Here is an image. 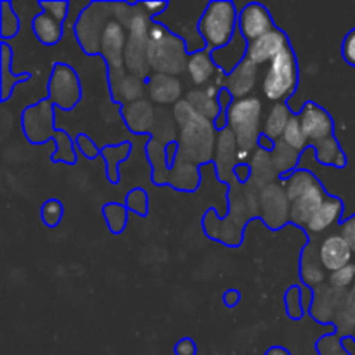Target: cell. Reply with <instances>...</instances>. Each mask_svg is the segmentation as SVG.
<instances>
[{
  "label": "cell",
  "mask_w": 355,
  "mask_h": 355,
  "mask_svg": "<svg viewBox=\"0 0 355 355\" xmlns=\"http://www.w3.org/2000/svg\"><path fill=\"white\" fill-rule=\"evenodd\" d=\"M179 125V156L194 163L203 165L215 156L217 148V132L214 121L198 114L186 99L179 101L172 111Z\"/></svg>",
  "instance_id": "obj_1"
},
{
  "label": "cell",
  "mask_w": 355,
  "mask_h": 355,
  "mask_svg": "<svg viewBox=\"0 0 355 355\" xmlns=\"http://www.w3.org/2000/svg\"><path fill=\"white\" fill-rule=\"evenodd\" d=\"M186 42L180 37L166 30L163 24L153 21L149 30V66L162 75H180L187 69L189 62Z\"/></svg>",
  "instance_id": "obj_2"
},
{
  "label": "cell",
  "mask_w": 355,
  "mask_h": 355,
  "mask_svg": "<svg viewBox=\"0 0 355 355\" xmlns=\"http://www.w3.org/2000/svg\"><path fill=\"white\" fill-rule=\"evenodd\" d=\"M236 6L229 0H215L207 6L198 23V31L210 52L225 47L238 30Z\"/></svg>",
  "instance_id": "obj_3"
},
{
  "label": "cell",
  "mask_w": 355,
  "mask_h": 355,
  "mask_svg": "<svg viewBox=\"0 0 355 355\" xmlns=\"http://www.w3.org/2000/svg\"><path fill=\"white\" fill-rule=\"evenodd\" d=\"M227 128L234 134L239 149L255 151L263 134L262 101L259 97L236 99L227 111Z\"/></svg>",
  "instance_id": "obj_4"
},
{
  "label": "cell",
  "mask_w": 355,
  "mask_h": 355,
  "mask_svg": "<svg viewBox=\"0 0 355 355\" xmlns=\"http://www.w3.org/2000/svg\"><path fill=\"white\" fill-rule=\"evenodd\" d=\"M151 17L142 10L141 3H135V12L127 24V47H125V68L130 75L139 78L149 76V30H151Z\"/></svg>",
  "instance_id": "obj_5"
},
{
  "label": "cell",
  "mask_w": 355,
  "mask_h": 355,
  "mask_svg": "<svg viewBox=\"0 0 355 355\" xmlns=\"http://www.w3.org/2000/svg\"><path fill=\"white\" fill-rule=\"evenodd\" d=\"M298 64L293 49L288 47L269 64L262 82V92L269 101L283 103L297 90Z\"/></svg>",
  "instance_id": "obj_6"
},
{
  "label": "cell",
  "mask_w": 355,
  "mask_h": 355,
  "mask_svg": "<svg viewBox=\"0 0 355 355\" xmlns=\"http://www.w3.org/2000/svg\"><path fill=\"white\" fill-rule=\"evenodd\" d=\"M111 10H113V3L92 2L80 14L78 21L75 24V35L78 38V44L82 45L87 54L94 55L99 52L103 31L111 21L107 19Z\"/></svg>",
  "instance_id": "obj_7"
},
{
  "label": "cell",
  "mask_w": 355,
  "mask_h": 355,
  "mask_svg": "<svg viewBox=\"0 0 355 355\" xmlns=\"http://www.w3.org/2000/svg\"><path fill=\"white\" fill-rule=\"evenodd\" d=\"M49 101L62 111H71L82 99V87L75 69L64 62H55L52 66L49 78Z\"/></svg>",
  "instance_id": "obj_8"
},
{
  "label": "cell",
  "mask_w": 355,
  "mask_h": 355,
  "mask_svg": "<svg viewBox=\"0 0 355 355\" xmlns=\"http://www.w3.org/2000/svg\"><path fill=\"white\" fill-rule=\"evenodd\" d=\"M260 217L269 229H281L291 222V200L281 184H270L259 194Z\"/></svg>",
  "instance_id": "obj_9"
},
{
  "label": "cell",
  "mask_w": 355,
  "mask_h": 355,
  "mask_svg": "<svg viewBox=\"0 0 355 355\" xmlns=\"http://www.w3.org/2000/svg\"><path fill=\"white\" fill-rule=\"evenodd\" d=\"M23 132L33 144H44L54 137V104L51 101H40L23 111Z\"/></svg>",
  "instance_id": "obj_10"
},
{
  "label": "cell",
  "mask_w": 355,
  "mask_h": 355,
  "mask_svg": "<svg viewBox=\"0 0 355 355\" xmlns=\"http://www.w3.org/2000/svg\"><path fill=\"white\" fill-rule=\"evenodd\" d=\"M125 47H127V31L125 26L116 19H111L106 24L101 38L99 54L107 62L110 71L125 68Z\"/></svg>",
  "instance_id": "obj_11"
},
{
  "label": "cell",
  "mask_w": 355,
  "mask_h": 355,
  "mask_svg": "<svg viewBox=\"0 0 355 355\" xmlns=\"http://www.w3.org/2000/svg\"><path fill=\"white\" fill-rule=\"evenodd\" d=\"M298 118H300L302 128H304L309 146H312L314 142L324 141V139L335 137V135H333L331 116H329L328 111H326L324 107L318 106V104L312 103V101L305 103V106L302 107Z\"/></svg>",
  "instance_id": "obj_12"
},
{
  "label": "cell",
  "mask_w": 355,
  "mask_h": 355,
  "mask_svg": "<svg viewBox=\"0 0 355 355\" xmlns=\"http://www.w3.org/2000/svg\"><path fill=\"white\" fill-rule=\"evenodd\" d=\"M345 291L338 290V288H333L331 284H322V286L315 288L314 293H312V302L309 312H311L312 318L318 322H333L335 321L336 314L342 309L343 300H345Z\"/></svg>",
  "instance_id": "obj_13"
},
{
  "label": "cell",
  "mask_w": 355,
  "mask_h": 355,
  "mask_svg": "<svg viewBox=\"0 0 355 355\" xmlns=\"http://www.w3.org/2000/svg\"><path fill=\"white\" fill-rule=\"evenodd\" d=\"M238 30L248 40V44H252L257 38L263 37V35L274 30L272 17H270L269 10L262 3H248L239 12Z\"/></svg>",
  "instance_id": "obj_14"
},
{
  "label": "cell",
  "mask_w": 355,
  "mask_h": 355,
  "mask_svg": "<svg viewBox=\"0 0 355 355\" xmlns=\"http://www.w3.org/2000/svg\"><path fill=\"white\" fill-rule=\"evenodd\" d=\"M288 38L281 30L274 28L272 31L266 33L263 37L257 38L255 42L248 44V52H246V59L252 61L253 64L260 66L266 62H272L284 49H288Z\"/></svg>",
  "instance_id": "obj_15"
},
{
  "label": "cell",
  "mask_w": 355,
  "mask_h": 355,
  "mask_svg": "<svg viewBox=\"0 0 355 355\" xmlns=\"http://www.w3.org/2000/svg\"><path fill=\"white\" fill-rule=\"evenodd\" d=\"M319 260H321L322 267L329 272H336V270L343 269L349 263L354 262V252L349 246V243L342 238L340 234L328 236L319 245Z\"/></svg>",
  "instance_id": "obj_16"
},
{
  "label": "cell",
  "mask_w": 355,
  "mask_h": 355,
  "mask_svg": "<svg viewBox=\"0 0 355 355\" xmlns=\"http://www.w3.org/2000/svg\"><path fill=\"white\" fill-rule=\"evenodd\" d=\"M110 89L114 101L123 104H132L135 101L144 99V90L148 89V85L139 76L125 73L123 68L110 71Z\"/></svg>",
  "instance_id": "obj_17"
},
{
  "label": "cell",
  "mask_w": 355,
  "mask_h": 355,
  "mask_svg": "<svg viewBox=\"0 0 355 355\" xmlns=\"http://www.w3.org/2000/svg\"><path fill=\"white\" fill-rule=\"evenodd\" d=\"M238 142L234 134L229 128L222 130L217 137V148H215V168H217L218 179L229 182L234 175V166L238 165Z\"/></svg>",
  "instance_id": "obj_18"
},
{
  "label": "cell",
  "mask_w": 355,
  "mask_h": 355,
  "mask_svg": "<svg viewBox=\"0 0 355 355\" xmlns=\"http://www.w3.org/2000/svg\"><path fill=\"white\" fill-rule=\"evenodd\" d=\"M257 76H259V66L253 64L248 59H245L234 71L229 73L217 85H222L224 89H227L231 92V96L234 97V101L245 99L255 89Z\"/></svg>",
  "instance_id": "obj_19"
},
{
  "label": "cell",
  "mask_w": 355,
  "mask_h": 355,
  "mask_svg": "<svg viewBox=\"0 0 355 355\" xmlns=\"http://www.w3.org/2000/svg\"><path fill=\"white\" fill-rule=\"evenodd\" d=\"M246 52H248V40L243 37L241 31L236 30L232 40L225 47L211 52V58H214V62L218 68V71L227 73L229 75V73L234 71L245 61Z\"/></svg>",
  "instance_id": "obj_20"
},
{
  "label": "cell",
  "mask_w": 355,
  "mask_h": 355,
  "mask_svg": "<svg viewBox=\"0 0 355 355\" xmlns=\"http://www.w3.org/2000/svg\"><path fill=\"white\" fill-rule=\"evenodd\" d=\"M148 94L149 99L159 106L177 104L179 101H182L180 99L182 97V85L175 76L155 73L148 78Z\"/></svg>",
  "instance_id": "obj_21"
},
{
  "label": "cell",
  "mask_w": 355,
  "mask_h": 355,
  "mask_svg": "<svg viewBox=\"0 0 355 355\" xmlns=\"http://www.w3.org/2000/svg\"><path fill=\"white\" fill-rule=\"evenodd\" d=\"M328 200V194L322 189L321 184L312 187L309 193L300 196L291 203V224L298 225V227H307L311 218L314 217L315 211L321 208V205Z\"/></svg>",
  "instance_id": "obj_22"
},
{
  "label": "cell",
  "mask_w": 355,
  "mask_h": 355,
  "mask_svg": "<svg viewBox=\"0 0 355 355\" xmlns=\"http://www.w3.org/2000/svg\"><path fill=\"white\" fill-rule=\"evenodd\" d=\"M123 118L127 121V127L134 134H151L153 127H155L156 110L149 101H135L123 107Z\"/></svg>",
  "instance_id": "obj_23"
},
{
  "label": "cell",
  "mask_w": 355,
  "mask_h": 355,
  "mask_svg": "<svg viewBox=\"0 0 355 355\" xmlns=\"http://www.w3.org/2000/svg\"><path fill=\"white\" fill-rule=\"evenodd\" d=\"M250 168H252V179H250V182L259 191L270 186V184H276L277 177H279L276 166H274L272 156L266 149L257 148L253 151L252 159H250Z\"/></svg>",
  "instance_id": "obj_24"
},
{
  "label": "cell",
  "mask_w": 355,
  "mask_h": 355,
  "mask_svg": "<svg viewBox=\"0 0 355 355\" xmlns=\"http://www.w3.org/2000/svg\"><path fill=\"white\" fill-rule=\"evenodd\" d=\"M200 166L194 163L187 162V159L180 158L177 155L175 163L170 168V179L168 184L177 191H184V193H193L200 186Z\"/></svg>",
  "instance_id": "obj_25"
},
{
  "label": "cell",
  "mask_w": 355,
  "mask_h": 355,
  "mask_svg": "<svg viewBox=\"0 0 355 355\" xmlns=\"http://www.w3.org/2000/svg\"><path fill=\"white\" fill-rule=\"evenodd\" d=\"M187 75H189L191 82L194 85H205L207 82H210L214 78L215 73L218 71V68L215 66L214 58H211V52L208 49H201V51L191 52L189 62H187Z\"/></svg>",
  "instance_id": "obj_26"
},
{
  "label": "cell",
  "mask_w": 355,
  "mask_h": 355,
  "mask_svg": "<svg viewBox=\"0 0 355 355\" xmlns=\"http://www.w3.org/2000/svg\"><path fill=\"white\" fill-rule=\"evenodd\" d=\"M343 211V203L338 198L328 196V200L321 205L318 211L314 214V217L311 218V222L307 224V232L311 234H321L326 229H329L331 225H335L340 220Z\"/></svg>",
  "instance_id": "obj_27"
},
{
  "label": "cell",
  "mask_w": 355,
  "mask_h": 355,
  "mask_svg": "<svg viewBox=\"0 0 355 355\" xmlns=\"http://www.w3.org/2000/svg\"><path fill=\"white\" fill-rule=\"evenodd\" d=\"M31 28H33L35 37L42 45H55L62 38V23H59L55 17H52L45 10L33 17Z\"/></svg>",
  "instance_id": "obj_28"
},
{
  "label": "cell",
  "mask_w": 355,
  "mask_h": 355,
  "mask_svg": "<svg viewBox=\"0 0 355 355\" xmlns=\"http://www.w3.org/2000/svg\"><path fill=\"white\" fill-rule=\"evenodd\" d=\"M146 153H148V158L153 165V182L158 184V186L168 184L170 165L166 162V146L155 141V139H149V142L146 144Z\"/></svg>",
  "instance_id": "obj_29"
},
{
  "label": "cell",
  "mask_w": 355,
  "mask_h": 355,
  "mask_svg": "<svg viewBox=\"0 0 355 355\" xmlns=\"http://www.w3.org/2000/svg\"><path fill=\"white\" fill-rule=\"evenodd\" d=\"M291 111L290 107L284 103H276L267 113L266 121H263V134L272 141H279L283 137L284 130H286L288 123L291 120Z\"/></svg>",
  "instance_id": "obj_30"
},
{
  "label": "cell",
  "mask_w": 355,
  "mask_h": 355,
  "mask_svg": "<svg viewBox=\"0 0 355 355\" xmlns=\"http://www.w3.org/2000/svg\"><path fill=\"white\" fill-rule=\"evenodd\" d=\"M270 156H272L274 166H276L279 177H286L291 172H295L298 165V159H300V153L297 149L290 148L283 139L276 141L274 149L270 151Z\"/></svg>",
  "instance_id": "obj_31"
},
{
  "label": "cell",
  "mask_w": 355,
  "mask_h": 355,
  "mask_svg": "<svg viewBox=\"0 0 355 355\" xmlns=\"http://www.w3.org/2000/svg\"><path fill=\"white\" fill-rule=\"evenodd\" d=\"M151 135V139L165 146L179 141V125H177L173 114L166 113L165 110H156L155 127H153Z\"/></svg>",
  "instance_id": "obj_32"
},
{
  "label": "cell",
  "mask_w": 355,
  "mask_h": 355,
  "mask_svg": "<svg viewBox=\"0 0 355 355\" xmlns=\"http://www.w3.org/2000/svg\"><path fill=\"white\" fill-rule=\"evenodd\" d=\"M319 180L312 175L307 170H295L290 175L283 177V186L286 189L288 198L293 203L295 200H298L300 196H304L305 193L312 189L314 186H318Z\"/></svg>",
  "instance_id": "obj_33"
},
{
  "label": "cell",
  "mask_w": 355,
  "mask_h": 355,
  "mask_svg": "<svg viewBox=\"0 0 355 355\" xmlns=\"http://www.w3.org/2000/svg\"><path fill=\"white\" fill-rule=\"evenodd\" d=\"M324 270L326 269L319 260V253L311 255V248H305L304 255H302V281L315 290V288L322 286V283L328 279Z\"/></svg>",
  "instance_id": "obj_34"
},
{
  "label": "cell",
  "mask_w": 355,
  "mask_h": 355,
  "mask_svg": "<svg viewBox=\"0 0 355 355\" xmlns=\"http://www.w3.org/2000/svg\"><path fill=\"white\" fill-rule=\"evenodd\" d=\"M186 101L189 103V106L196 111L198 114L205 116L207 120L215 121L220 114V106H218V101L215 97L208 96L207 90L196 89L189 90L186 96Z\"/></svg>",
  "instance_id": "obj_35"
},
{
  "label": "cell",
  "mask_w": 355,
  "mask_h": 355,
  "mask_svg": "<svg viewBox=\"0 0 355 355\" xmlns=\"http://www.w3.org/2000/svg\"><path fill=\"white\" fill-rule=\"evenodd\" d=\"M312 148L315 149V159L321 162L322 165H333L336 166V168H343V166H345L347 158L335 137L314 142Z\"/></svg>",
  "instance_id": "obj_36"
},
{
  "label": "cell",
  "mask_w": 355,
  "mask_h": 355,
  "mask_svg": "<svg viewBox=\"0 0 355 355\" xmlns=\"http://www.w3.org/2000/svg\"><path fill=\"white\" fill-rule=\"evenodd\" d=\"M130 142H121L118 146H106V148L101 149V156L106 162L107 179H110L111 184H118V165L130 156Z\"/></svg>",
  "instance_id": "obj_37"
},
{
  "label": "cell",
  "mask_w": 355,
  "mask_h": 355,
  "mask_svg": "<svg viewBox=\"0 0 355 355\" xmlns=\"http://www.w3.org/2000/svg\"><path fill=\"white\" fill-rule=\"evenodd\" d=\"M10 66V47L3 42L2 44V69H0V85H2V101H7L10 96V90L14 85L24 82V80H30V73H21V75H14L9 69Z\"/></svg>",
  "instance_id": "obj_38"
},
{
  "label": "cell",
  "mask_w": 355,
  "mask_h": 355,
  "mask_svg": "<svg viewBox=\"0 0 355 355\" xmlns=\"http://www.w3.org/2000/svg\"><path fill=\"white\" fill-rule=\"evenodd\" d=\"M52 141L55 142V151L52 155V162L54 163H64V165H75L76 163V144L68 132L55 130Z\"/></svg>",
  "instance_id": "obj_39"
},
{
  "label": "cell",
  "mask_w": 355,
  "mask_h": 355,
  "mask_svg": "<svg viewBox=\"0 0 355 355\" xmlns=\"http://www.w3.org/2000/svg\"><path fill=\"white\" fill-rule=\"evenodd\" d=\"M103 215L107 222V227L114 234H120L123 232V229L127 227L128 222V208L125 205L120 203H107L104 205Z\"/></svg>",
  "instance_id": "obj_40"
},
{
  "label": "cell",
  "mask_w": 355,
  "mask_h": 355,
  "mask_svg": "<svg viewBox=\"0 0 355 355\" xmlns=\"http://www.w3.org/2000/svg\"><path fill=\"white\" fill-rule=\"evenodd\" d=\"M0 33L3 40H9L19 33V17L7 0L0 3Z\"/></svg>",
  "instance_id": "obj_41"
},
{
  "label": "cell",
  "mask_w": 355,
  "mask_h": 355,
  "mask_svg": "<svg viewBox=\"0 0 355 355\" xmlns=\"http://www.w3.org/2000/svg\"><path fill=\"white\" fill-rule=\"evenodd\" d=\"M281 139H283V141L286 142L290 148L297 149L298 153L309 146V141H307V137H305V132H304V128H302L300 118L298 116H291L290 123H288L286 130H284L283 137Z\"/></svg>",
  "instance_id": "obj_42"
},
{
  "label": "cell",
  "mask_w": 355,
  "mask_h": 355,
  "mask_svg": "<svg viewBox=\"0 0 355 355\" xmlns=\"http://www.w3.org/2000/svg\"><path fill=\"white\" fill-rule=\"evenodd\" d=\"M328 283L333 288H338V290H347V288L355 284V262L349 263V266L336 270V272L329 274Z\"/></svg>",
  "instance_id": "obj_43"
},
{
  "label": "cell",
  "mask_w": 355,
  "mask_h": 355,
  "mask_svg": "<svg viewBox=\"0 0 355 355\" xmlns=\"http://www.w3.org/2000/svg\"><path fill=\"white\" fill-rule=\"evenodd\" d=\"M42 215V220L47 227H58L61 224V218H62V205L61 201L58 200H49L45 201L44 207L40 210Z\"/></svg>",
  "instance_id": "obj_44"
},
{
  "label": "cell",
  "mask_w": 355,
  "mask_h": 355,
  "mask_svg": "<svg viewBox=\"0 0 355 355\" xmlns=\"http://www.w3.org/2000/svg\"><path fill=\"white\" fill-rule=\"evenodd\" d=\"M148 205H149L148 194H146L144 189H141V187H135V189H132L130 193H128L127 208L130 211H134V214L144 217V215H148Z\"/></svg>",
  "instance_id": "obj_45"
},
{
  "label": "cell",
  "mask_w": 355,
  "mask_h": 355,
  "mask_svg": "<svg viewBox=\"0 0 355 355\" xmlns=\"http://www.w3.org/2000/svg\"><path fill=\"white\" fill-rule=\"evenodd\" d=\"M284 302H286V311L288 315L291 319H300L304 315V304H302V291L298 286H291L290 290L286 291V297H284Z\"/></svg>",
  "instance_id": "obj_46"
},
{
  "label": "cell",
  "mask_w": 355,
  "mask_h": 355,
  "mask_svg": "<svg viewBox=\"0 0 355 355\" xmlns=\"http://www.w3.org/2000/svg\"><path fill=\"white\" fill-rule=\"evenodd\" d=\"M75 144H76V149H78V151L82 153L85 158L92 159V158H97V156L101 155V149H97V146L94 144L92 139H90L89 135L78 134L75 139Z\"/></svg>",
  "instance_id": "obj_47"
},
{
  "label": "cell",
  "mask_w": 355,
  "mask_h": 355,
  "mask_svg": "<svg viewBox=\"0 0 355 355\" xmlns=\"http://www.w3.org/2000/svg\"><path fill=\"white\" fill-rule=\"evenodd\" d=\"M40 7L42 9H45V12L51 14L52 17H55L59 23H62V21L66 19V16H68L69 3L68 2H40Z\"/></svg>",
  "instance_id": "obj_48"
},
{
  "label": "cell",
  "mask_w": 355,
  "mask_h": 355,
  "mask_svg": "<svg viewBox=\"0 0 355 355\" xmlns=\"http://www.w3.org/2000/svg\"><path fill=\"white\" fill-rule=\"evenodd\" d=\"M340 236L349 243V246L352 248L355 255V214L352 217L347 218L345 222H342V225H340Z\"/></svg>",
  "instance_id": "obj_49"
},
{
  "label": "cell",
  "mask_w": 355,
  "mask_h": 355,
  "mask_svg": "<svg viewBox=\"0 0 355 355\" xmlns=\"http://www.w3.org/2000/svg\"><path fill=\"white\" fill-rule=\"evenodd\" d=\"M342 55L350 66H355V28L347 33L342 45Z\"/></svg>",
  "instance_id": "obj_50"
},
{
  "label": "cell",
  "mask_w": 355,
  "mask_h": 355,
  "mask_svg": "<svg viewBox=\"0 0 355 355\" xmlns=\"http://www.w3.org/2000/svg\"><path fill=\"white\" fill-rule=\"evenodd\" d=\"M141 7H142V10H144V12L153 19V17L159 16V14H162L165 9H168V3L166 2H142Z\"/></svg>",
  "instance_id": "obj_51"
},
{
  "label": "cell",
  "mask_w": 355,
  "mask_h": 355,
  "mask_svg": "<svg viewBox=\"0 0 355 355\" xmlns=\"http://www.w3.org/2000/svg\"><path fill=\"white\" fill-rule=\"evenodd\" d=\"M175 354L177 355H196V343L191 338L180 340L175 345Z\"/></svg>",
  "instance_id": "obj_52"
},
{
  "label": "cell",
  "mask_w": 355,
  "mask_h": 355,
  "mask_svg": "<svg viewBox=\"0 0 355 355\" xmlns=\"http://www.w3.org/2000/svg\"><path fill=\"white\" fill-rule=\"evenodd\" d=\"M234 177L239 182H250L252 179V168H250V163H238L234 166Z\"/></svg>",
  "instance_id": "obj_53"
},
{
  "label": "cell",
  "mask_w": 355,
  "mask_h": 355,
  "mask_svg": "<svg viewBox=\"0 0 355 355\" xmlns=\"http://www.w3.org/2000/svg\"><path fill=\"white\" fill-rule=\"evenodd\" d=\"M217 101H218V106H220V113L227 114L229 107H231V104L234 103V97L231 96V92H229L227 89H224V87H222L220 92H218Z\"/></svg>",
  "instance_id": "obj_54"
},
{
  "label": "cell",
  "mask_w": 355,
  "mask_h": 355,
  "mask_svg": "<svg viewBox=\"0 0 355 355\" xmlns=\"http://www.w3.org/2000/svg\"><path fill=\"white\" fill-rule=\"evenodd\" d=\"M224 302L229 309L236 307L239 304V291L238 290H229L227 293L224 295Z\"/></svg>",
  "instance_id": "obj_55"
},
{
  "label": "cell",
  "mask_w": 355,
  "mask_h": 355,
  "mask_svg": "<svg viewBox=\"0 0 355 355\" xmlns=\"http://www.w3.org/2000/svg\"><path fill=\"white\" fill-rule=\"evenodd\" d=\"M274 144H276V141L269 139L266 134L260 135V139H259V148L260 149H266V151L270 153L274 149Z\"/></svg>",
  "instance_id": "obj_56"
},
{
  "label": "cell",
  "mask_w": 355,
  "mask_h": 355,
  "mask_svg": "<svg viewBox=\"0 0 355 355\" xmlns=\"http://www.w3.org/2000/svg\"><path fill=\"white\" fill-rule=\"evenodd\" d=\"M318 350L321 352V355H345L340 349H333V347H331V349H326V347L322 345L321 342L318 343Z\"/></svg>",
  "instance_id": "obj_57"
},
{
  "label": "cell",
  "mask_w": 355,
  "mask_h": 355,
  "mask_svg": "<svg viewBox=\"0 0 355 355\" xmlns=\"http://www.w3.org/2000/svg\"><path fill=\"white\" fill-rule=\"evenodd\" d=\"M266 355H290V352L286 349H283V347H270Z\"/></svg>",
  "instance_id": "obj_58"
}]
</instances>
